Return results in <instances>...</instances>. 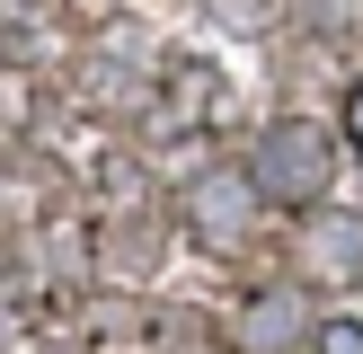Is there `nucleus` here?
I'll use <instances>...</instances> for the list:
<instances>
[{
	"label": "nucleus",
	"mask_w": 363,
	"mask_h": 354,
	"mask_svg": "<svg viewBox=\"0 0 363 354\" xmlns=\"http://www.w3.org/2000/svg\"><path fill=\"white\" fill-rule=\"evenodd\" d=\"M354 133H363V98H354Z\"/></svg>",
	"instance_id": "7ed1b4c3"
},
{
	"label": "nucleus",
	"mask_w": 363,
	"mask_h": 354,
	"mask_svg": "<svg viewBox=\"0 0 363 354\" xmlns=\"http://www.w3.org/2000/svg\"><path fill=\"white\" fill-rule=\"evenodd\" d=\"M319 354H363V328H346V319H337V328H319Z\"/></svg>",
	"instance_id": "f03ea898"
},
{
	"label": "nucleus",
	"mask_w": 363,
	"mask_h": 354,
	"mask_svg": "<svg viewBox=\"0 0 363 354\" xmlns=\"http://www.w3.org/2000/svg\"><path fill=\"white\" fill-rule=\"evenodd\" d=\"M319 169H328V159H319V142L311 133H266V151H257V177H266V186H293V195H311L319 186Z\"/></svg>",
	"instance_id": "f257e3e1"
}]
</instances>
